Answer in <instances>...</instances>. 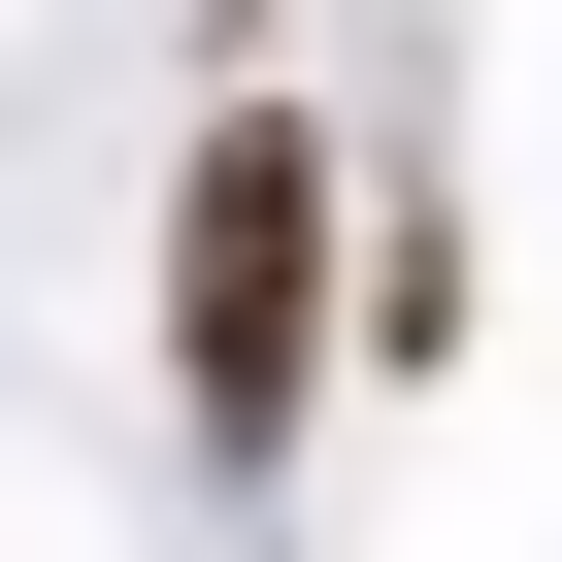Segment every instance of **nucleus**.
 Masks as SVG:
<instances>
[{"instance_id": "1", "label": "nucleus", "mask_w": 562, "mask_h": 562, "mask_svg": "<svg viewBox=\"0 0 562 562\" xmlns=\"http://www.w3.org/2000/svg\"><path fill=\"white\" fill-rule=\"evenodd\" d=\"M299 331H331V166L299 133H199V232H166V364H199V430H299Z\"/></svg>"}]
</instances>
